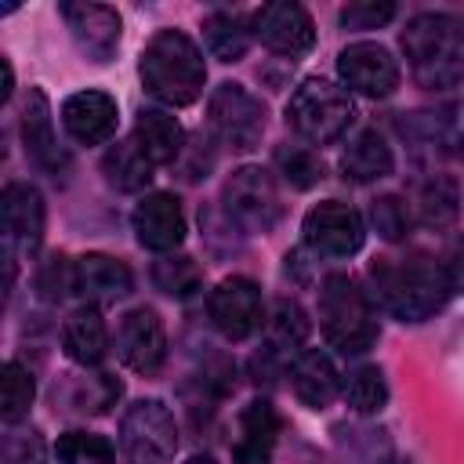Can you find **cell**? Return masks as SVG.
I'll return each mask as SVG.
<instances>
[{"label":"cell","mask_w":464,"mask_h":464,"mask_svg":"<svg viewBox=\"0 0 464 464\" xmlns=\"http://www.w3.org/2000/svg\"><path fill=\"white\" fill-rule=\"evenodd\" d=\"M370 279L377 286L381 304L399 319V323H424L431 319L453 294V276L428 254H410V257H384L370 268Z\"/></svg>","instance_id":"obj_1"},{"label":"cell","mask_w":464,"mask_h":464,"mask_svg":"<svg viewBox=\"0 0 464 464\" xmlns=\"http://www.w3.org/2000/svg\"><path fill=\"white\" fill-rule=\"evenodd\" d=\"M141 83L163 105H192L207 83L199 47L181 29H160L141 51Z\"/></svg>","instance_id":"obj_2"},{"label":"cell","mask_w":464,"mask_h":464,"mask_svg":"<svg viewBox=\"0 0 464 464\" xmlns=\"http://www.w3.org/2000/svg\"><path fill=\"white\" fill-rule=\"evenodd\" d=\"M402 51L413 80L428 91H446L464 80V25L450 14H417L402 29Z\"/></svg>","instance_id":"obj_3"},{"label":"cell","mask_w":464,"mask_h":464,"mask_svg":"<svg viewBox=\"0 0 464 464\" xmlns=\"http://www.w3.org/2000/svg\"><path fill=\"white\" fill-rule=\"evenodd\" d=\"M319 326L326 341L344 355H362L381 334L366 290L344 272L326 276L319 286Z\"/></svg>","instance_id":"obj_4"},{"label":"cell","mask_w":464,"mask_h":464,"mask_svg":"<svg viewBox=\"0 0 464 464\" xmlns=\"http://www.w3.org/2000/svg\"><path fill=\"white\" fill-rule=\"evenodd\" d=\"M355 120L352 94L323 76H308L294 87L286 102V123L312 145H330L337 141Z\"/></svg>","instance_id":"obj_5"},{"label":"cell","mask_w":464,"mask_h":464,"mask_svg":"<svg viewBox=\"0 0 464 464\" xmlns=\"http://www.w3.org/2000/svg\"><path fill=\"white\" fill-rule=\"evenodd\" d=\"M178 450L174 413L160 399L134 402L120 420V453L127 464H167Z\"/></svg>","instance_id":"obj_6"},{"label":"cell","mask_w":464,"mask_h":464,"mask_svg":"<svg viewBox=\"0 0 464 464\" xmlns=\"http://www.w3.org/2000/svg\"><path fill=\"white\" fill-rule=\"evenodd\" d=\"M225 210L246 232L276 228V221L283 214V203H279V188H276L272 174L261 170V167H239L225 181Z\"/></svg>","instance_id":"obj_7"},{"label":"cell","mask_w":464,"mask_h":464,"mask_svg":"<svg viewBox=\"0 0 464 464\" xmlns=\"http://www.w3.org/2000/svg\"><path fill=\"white\" fill-rule=\"evenodd\" d=\"M210 127L218 130V138L239 152L254 149L265 134V105L239 83H221L210 94Z\"/></svg>","instance_id":"obj_8"},{"label":"cell","mask_w":464,"mask_h":464,"mask_svg":"<svg viewBox=\"0 0 464 464\" xmlns=\"http://www.w3.org/2000/svg\"><path fill=\"white\" fill-rule=\"evenodd\" d=\"M366 239L359 210L337 199H323L304 214V243L326 257H352Z\"/></svg>","instance_id":"obj_9"},{"label":"cell","mask_w":464,"mask_h":464,"mask_svg":"<svg viewBox=\"0 0 464 464\" xmlns=\"http://www.w3.org/2000/svg\"><path fill=\"white\" fill-rule=\"evenodd\" d=\"M207 312L225 341H246L261 326V290L243 276H228L210 290Z\"/></svg>","instance_id":"obj_10"},{"label":"cell","mask_w":464,"mask_h":464,"mask_svg":"<svg viewBox=\"0 0 464 464\" xmlns=\"http://www.w3.org/2000/svg\"><path fill=\"white\" fill-rule=\"evenodd\" d=\"M250 29L254 36L276 51V54H304L312 51L315 44V25H312V14L301 7V4H290V0H272V4H261L250 18Z\"/></svg>","instance_id":"obj_11"},{"label":"cell","mask_w":464,"mask_h":464,"mask_svg":"<svg viewBox=\"0 0 464 464\" xmlns=\"http://www.w3.org/2000/svg\"><path fill=\"white\" fill-rule=\"evenodd\" d=\"M337 72L348 91L366 94V98H388L399 87V62L392 58L388 47L381 44H348L337 54Z\"/></svg>","instance_id":"obj_12"},{"label":"cell","mask_w":464,"mask_h":464,"mask_svg":"<svg viewBox=\"0 0 464 464\" xmlns=\"http://www.w3.org/2000/svg\"><path fill=\"white\" fill-rule=\"evenodd\" d=\"M116 352L134 373H156L167 359V330L152 308H134L120 319Z\"/></svg>","instance_id":"obj_13"},{"label":"cell","mask_w":464,"mask_h":464,"mask_svg":"<svg viewBox=\"0 0 464 464\" xmlns=\"http://www.w3.org/2000/svg\"><path fill=\"white\" fill-rule=\"evenodd\" d=\"M134 236L145 250L156 254H170L181 246L185 239V210L170 192H149L138 207H134Z\"/></svg>","instance_id":"obj_14"},{"label":"cell","mask_w":464,"mask_h":464,"mask_svg":"<svg viewBox=\"0 0 464 464\" xmlns=\"http://www.w3.org/2000/svg\"><path fill=\"white\" fill-rule=\"evenodd\" d=\"M62 14L72 29V40L80 44V51L94 62H109L116 44H120V33H123V22L112 7L105 4H62Z\"/></svg>","instance_id":"obj_15"},{"label":"cell","mask_w":464,"mask_h":464,"mask_svg":"<svg viewBox=\"0 0 464 464\" xmlns=\"http://www.w3.org/2000/svg\"><path fill=\"white\" fill-rule=\"evenodd\" d=\"M62 123L76 141L102 145L116 134L120 109L105 91H76L62 102Z\"/></svg>","instance_id":"obj_16"},{"label":"cell","mask_w":464,"mask_h":464,"mask_svg":"<svg viewBox=\"0 0 464 464\" xmlns=\"http://www.w3.org/2000/svg\"><path fill=\"white\" fill-rule=\"evenodd\" d=\"M0 210H4V232H7V243L11 246H22V250H36L40 239H44V196L29 185V181H11L0 196Z\"/></svg>","instance_id":"obj_17"},{"label":"cell","mask_w":464,"mask_h":464,"mask_svg":"<svg viewBox=\"0 0 464 464\" xmlns=\"http://www.w3.org/2000/svg\"><path fill=\"white\" fill-rule=\"evenodd\" d=\"M22 141H25V152L51 174H62L65 167V152L58 149V138H54V123H51V105H47V94L40 87L29 91L25 105H22Z\"/></svg>","instance_id":"obj_18"},{"label":"cell","mask_w":464,"mask_h":464,"mask_svg":"<svg viewBox=\"0 0 464 464\" xmlns=\"http://www.w3.org/2000/svg\"><path fill=\"white\" fill-rule=\"evenodd\" d=\"M134 286V276L130 268L120 261V257H109V254H83L76 261V290L87 297V301H98V304H112L120 297H127Z\"/></svg>","instance_id":"obj_19"},{"label":"cell","mask_w":464,"mask_h":464,"mask_svg":"<svg viewBox=\"0 0 464 464\" xmlns=\"http://www.w3.org/2000/svg\"><path fill=\"white\" fill-rule=\"evenodd\" d=\"M290 384L294 395L308 406V410H326L337 395V370L330 362L326 352L319 348H301L290 362Z\"/></svg>","instance_id":"obj_20"},{"label":"cell","mask_w":464,"mask_h":464,"mask_svg":"<svg viewBox=\"0 0 464 464\" xmlns=\"http://www.w3.org/2000/svg\"><path fill=\"white\" fill-rule=\"evenodd\" d=\"M62 348H65V355L72 359V362H80V366H94V362H102V355H105V348H109V330H105V319H102V312L98 308H76L69 319H65V326H62Z\"/></svg>","instance_id":"obj_21"},{"label":"cell","mask_w":464,"mask_h":464,"mask_svg":"<svg viewBox=\"0 0 464 464\" xmlns=\"http://www.w3.org/2000/svg\"><path fill=\"white\" fill-rule=\"evenodd\" d=\"M134 141L138 149L160 167V163H174L185 149V134H181V123L163 112V109H141L138 112V123H134Z\"/></svg>","instance_id":"obj_22"},{"label":"cell","mask_w":464,"mask_h":464,"mask_svg":"<svg viewBox=\"0 0 464 464\" xmlns=\"http://www.w3.org/2000/svg\"><path fill=\"white\" fill-rule=\"evenodd\" d=\"M395 167L392 160V149L384 145V138L377 130H362L344 152H341V170L348 181H359V185H370V181H381L388 178Z\"/></svg>","instance_id":"obj_23"},{"label":"cell","mask_w":464,"mask_h":464,"mask_svg":"<svg viewBox=\"0 0 464 464\" xmlns=\"http://www.w3.org/2000/svg\"><path fill=\"white\" fill-rule=\"evenodd\" d=\"M417 218L435 232L450 228L460 218V188H457V181L446 178V174H431L417 188Z\"/></svg>","instance_id":"obj_24"},{"label":"cell","mask_w":464,"mask_h":464,"mask_svg":"<svg viewBox=\"0 0 464 464\" xmlns=\"http://www.w3.org/2000/svg\"><path fill=\"white\" fill-rule=\"evenodd\" d=\"M152 160L138 149V141H120L105 152L102 160V170H105V181L120 192H138L152 181Z\"/></svg>","instance_id":"obj_25"},{"label":"cell","mask_w":464,"mask_h":464,"mask_svg":"<svg viewBox=\"0 0 464 464\" xmlns=\"http://www.w3.org/2000/svg\"><path fill=\"white\" fill-rule=\"evenodd\" d=\"M265 330H268V341H272V348H290V352H301V344L308 341V330H312V323H308V312L297 304V301H290V297H279L272 308H268V319H265Z\"/></svg>","instance_id":"obj_26"},{"label":"cell","mask_w":464,"mask_h":464,"mask_svg":"<svg viewBox=\"0 0 464 464\" xmlns=\"http://www.w3.org/2000/svg\"><path fill=\"white\" fill-rule=\"evenodd\" d=\"M203 44H207V51L214 58L239 62L246 54V47H250V33L243 29V22L236 14L218 11V14H207L203 18Z\"/></svg>","instance_id":"obj_27"},{"label":"cell","mask_w":464,"mask_h":464,"mask_svg":"<svg viewBox=\"0 0 464 464\" xmlns=\"http://www.w3.org/2000/svg\"><path fill=\"white\" fill-rule=\"evenodd\" d=\"M120 381L109 373H83L65 388V402L76 413H105L120 399Z\"/></svg>","instance_id":"obj_28"},{"label":"cell","mask_w":464,"mask_h":464,"mask_svg":"<svg viewBox=\"0 0 464 464\" xmlns=\"http://www.w3.org/2000/svg\"><path fill=\"white\" fill-rule=\"evenodd\" d=\"M152 283L170 297H192L203 286V268L185 254H163L152 265Z\"/></svg>","instance_id":"obj_29"},{"label":"cell","mask_w":464,"mask_h":464,"mask_svg":"<svg viewBox=\"0 0 464 464\" xmlns=\"http://www.w3.org/2000/svg\"><path fill=\"white\" fill-rule=\"evenodd\" d=\"M344 402H348L355 413H362V417L381 413L384 402H388L384 373H381L377 366H359V370H352L348 381H344Z\"/></svg>","instance_id":"obj_30"},{"label":"cell","mask_w":464,"mask_h":464,"mask_svg":"<svg viewBox=\"0 0 464 464\" xmlns=\"http://www.w3.org/2000/svg\"><path fill=\"white\" fill-rule=\"evenodd\" d=\"M33 395H36L33 373H29L22 362H7V366H4V377H0V417H4L7 424H18V420L29 413Z\"/></svg>","instance_id":"obj_31"},{"label":"cell","mask_w":464,"mask_h":464,"mask_svg":"<svg viewBox=\"0 0 464 464\" xmlns=\"http://www.w3.org/2000/svg\"><path fill=\"white\" fill-rule=\"evenodd\" d=\"M54 453H58V464H116L112 442L94 431H65Z\"/></svg>","instance_id":"obj_32"},{"label":"cell","mask_w":464,"mask_h":464,"mask_svg":"<svg viewBox=\"0 0 464 464\" xmlns=\"http://www.w3.org/2000/svg\"><path fill=\"white\" fill-rule=\"evenodd\" d=\"M279 435V417L272 410V402L265 399H254L243 413H239V442L236 446H246V450H261L268 453L272 442Z\"/></svg>","instance_id":"obj_33"},{"label":"cell","mask_w":464,"mask_h":464,"mask_svg":"<svg viewBox=\"0 0 464 464\" xmlns=\"http://www.w3.org/2000/svg\"><path fill=\"white\" fill-rule=\"evenodd\" d=\"M276 167H279V174L294 185V188H312V185H319L323 181V160L312 152V149H304V145H279L276 149Z\"/></svg>","instance_id":"obj_34"},{"label":"cell","mask_w":464,"mask_h":464,"mask_svg":"<svg viewBox=\"0 0 464 464\" xmlns=\"http://www.w3.org/2000/svg\"><path fill=\"white\" fill-rule=\"evenodd\" d=\"M47 450L36 428H18L7 424L4 442H0V464H44Z\"/></svg>","instance_id":"obj_35"},{"label":"cell","mask_w":464,"mask_h":464,"mask_svg":"<svg viewBox=\"0 0 464 464\" xmlns=\"http://www.w3.org/2000/svg\"><path fill=\"white\" fill-rule=\"evenodd\" d=\"M370 221H373L377 236L388 243H399L410 236V210L399 196H377L370 203Z\"/></svg>","instance_id":"obj_36"},{"label":"cell","mask_w":464,"mask_h":464,"mask_svg":"<svg viewBox=\"0 0 464 464\" xmlns=\"http://www.w3.org/2000/svg\"><path fill=\"white\" fill-rule=\"evenodd\" d=\"M36 290H40V297H47V301H62L69 290H76V261H69V257H62V254H51V257L40 265Z\"/></svg>","instance_id":"obj_37"},{"label":"cell","mask_w":464,"mask_h":464,"mask_svg":"<svg viewBox=\"0 0 464 464\" xmlns=\"http://www.w3.org/2000/svg\"><path fill=\"white\" fill-rule=\"evenodd\" d=\"M395 18V4H388V0H362V4H348L344 11H341V25L344 29H381L384 22H392Z\"/></svg>","instance_id":"obj_38"},{"label":"cell","mask_w":464,"mask_h":464,"mask_svg":"<svg viewBox=\"0 0 464 464\" xmlns=\"http://www.w3.org/2000/svg\"><path fill=\"white\" fill-rule=\"evenodd\" d=\"M232 460H236V464H268V453H261V450H246V446H236V450H232Z\"/></svg>","instance_id":"obj_39"},{"label":"cell","mask_w":464,"mask_h":464,"mask_svg":"<svg viewBox=\"0 0 464 464\" xmlns=\"http://www.w3.org/2000/svg\"><path fill=\"white\" fill-rule=\"evenodd\" d=\"M0 72H4V91H0V102H7V98H11V83H14V72H11V62H7V58H0Z\"/></svg>","instance_id":"obj_40"},{"label":"cell","mask_w":464,"mask_h":464,"mask_svg":"<svg viewBox=\"0 0 464 464\" xmlns=\"http://www.w3.org/2000/svg\"><path fill=\"white\" fill-rule=\"evenodd\" d=\"M457 283H464V246H460V254H457V276H453V286Z\"/></svg>","instance_id":"obj_41"},{"label":"cell","mask_w":464,"mask_h":464,"mask_svg":"<svg viewBox=\"0 0 464 464\" xmlns=\"http://www.w3.org/2000/svg\"><path fill=\"white\" fill-rule=\"evenodd\" d=\"M188 464H214V457H207V453H203V457H192Z\"/></svg>","instance_id":"obj_42"},{"label":"cell","mask_w":464,"mask_h":464,"mask_svg":"<svg viewBox=\"0 0 464 464\" xmlns=\"http://www.w3.org/2000/svg\"><path fill=\"white\" fill-rule=\"evenodd\" d=\"M457 152H460V160H464V134H460V149H457Z\"/></svg>","instance_id":"obj_43"}]
</instances>
